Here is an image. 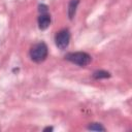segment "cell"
<instances>
[{"label": "cell", "mask_w": 132, "mask_h": 132, "mask_svg": "<svg viewBox=\"0 0 132 132\" xmlns=\"http://www.w3.org/2000/svg\"><path fill=\"white\" fill-rule=\"evenodd\" d=\"M47 53H48V50L46 44L44 42H38L31 47L30 58L32 61L36 63H40L45 60V58L47 57Z\"/></svg>", "instance_id": "6da1fadb"}, {"label": "cell", "mask_w": 132, "mask_h": 132, "mask_svg": "<svg viewBox=\"0 0 132 132\" xmlns=\"http://www.w3.org/2000/svg\"><path fill=\"white\" fill-rule=\"evenodd\" d=\"M66 60H68L69 62L73 63V64H76L78 66H87L91 63L92 61V57L85 53V52H75V53H69L65 56Z\"/></svg>", "instance_id": "7a4b0ae2"}, {"label": "cell", "mask_w": 132, "mask_h": 132, "mask_svg": "<svg viewBox=\"0 0 132 132\" xmlns=\"http://www.w3.org/2000/svg\"><path fill=\"white\" fill-rule=\"evenodd\" d=\"M70 41V32L68 29H62L60 30L56 36H55V42L58 48L60 50H65Z\"/></svg>", "instance_id": "3957f363"}, {"label": "cell", "mask_w": 132, "mask_h": 132, "mask_svg": "<svg viewBox=\"0 0 132 132\" xmlns=\"http://www.w3.org/2000/svg\"><path fill=\"white\" fill-rule=\"evenodd\" d=\"M51 24V15L46 13H40L38 16V27L40 30H45Z\"/></svg>", "instance_id": "277c9868"}, {"label": "cell", "mask_w": 132, "mask_h": 132, "mask_svg": "<svg viewBox=\"0 0 132 132\" xmlns=\"http://www.w3.org/2000/svg\"><path fill=\"white\" fill-rule=\"evenodd\" d=\"M79 3V0H70L68 4V18L69 20H73L75 13H76V8Z\"/></svg>", "instance_id": "5b68a950"}, {"label": "cell", "mask_w": 132, "mask_h": 132, "mask_svg": "<svg viewBox=\"0 0 132 132\" xmlns=\"http://www.w3.org/2000/svg\"><path fill=\"white\" fill-rule=\"evenodd\" d=\"M93 77L95 79H101V78H108L110 77V73L105 70H97L93 73Z\"/></svg>", "instance_id": "8992f818"}, {"label": "cell", "mask_w": 132, "mask_h": 132, "mask_svg": "<svg viewBox=\"0 0 132 132\" xmlns=\"http://www.w3.org/2000/svg\"><path fill=\"white\" fill-rule=\"evenodd\" d=\"M88 129L91 131H105V128L99 123H91L88 126Z\"/></svg>", "instance_id": "52a82bcc"}, {"label": "cell", "mask_w": 132, "mask_h": 132, "mask_svg": "<svg viewBox=\"0 0 132 132\" xmlns=\"http://www.w3.org/2000/svg\"><path fill=\"white\" fill-rule=\"evenodd\" d=\"M38 10H39L40 13H46V12H47V6L44 5V4H40Z\"/></svg>", "instance_id": "ba28073f"}, {"label": "cell", "mask_w": 132, "mask_h": 132, "mask_svg": "<svg viewBox=\"0 0 132 132\" xmlns=\"http://www.w3.org/2000/svg\"><path fill=\"white\" fill-rule=\"evenodd\" d=\"M43 131L44 132H46V131H53V127H46V128L43 129Z\"/></svg>", "instance_id": "9c48e42d"}]
</instances>
